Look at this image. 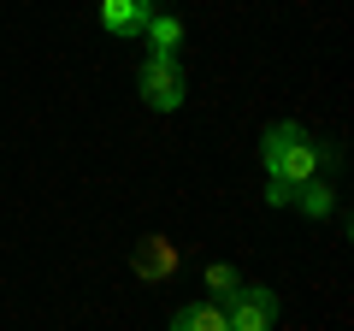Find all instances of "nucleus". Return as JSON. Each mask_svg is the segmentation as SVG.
I'll return each mask as SVG.
<instances>
[{
	"label": "nucleus",
	"instance_id": "nucleus-9",
	"mask_svg": "<svg viewBox=\"0 0 354 331\" xmlns=\"http://www.w3.org/2000/svg\"><path fill=\"white\" fill-rule=\"evenodd\" d=\"M236 267H225V260H213V267H207V296H230V290H236Z\"/></svg>",
	"mask_w": 354,
	"mask_h": 331
},
{
	"label": "nucleus",
	"instance_id": "nucleus-2",
	"mask_svg": "<svg viewBox=\"0 0 354 331\" xmlns=\"http://www.w3.org/2000/svg\"><path fill=\"white\" fill-rule=\"evenodd\" d=\"M136 89L153 113H177L183 107V65H177V53H148L136 71Z\"/></svg>",
	"mask_w": 354,
	"mask_h": 331
},
{
	"label": "nucleus",
	"instance_id": "nucleus-5",
	"mask_svg": "<svg viewBox=\"0 0 354 331\" xmlns=\"http://www.w3.org/2000/svg\"><path fill=\"white\" fill-rule=\"evenodd\" d=\"M148 0H101V30L106 36H142V24H148Z\"/></svg>",
	"mask_w": 354,
	"mask_h": 331
},
{
	"label": "nucleus",
	"instance_id": "nucleus-4",
	"mask_svg": "<svg viewBox=\"0 0 354 331\" xmlns=\"http://www.w3.org/2000/svg\"><path fill=\"white\" fill-rule=\"evenodd\" d=\"M130 267H136V278H142V284H160V278H171V272L183 267V255H177V242H171V237H160V231H153V237H142V242H136Z\"/></svg>",
	"mask_w": 354,
	"mask_h": 331
},
{
	"label": "nucleus",
	"instance_id": "nucleus-6",
	"mask_svg": "<svg viewBox=\"0 0 354 331\" xmlns=\"http://www.w3.org/2000/svg\"><path fill=\"white\" fill-rule=\"evenodd\" d=\"M165 331H230V319H225L218 302H189V307H177V314H171Z\"/></svg>",
	"mask_w": 354,
	"mask_h": 331
},
{
	"label": "nucleus",
	"instance_id": "nucleus-10",
	"mask_svg": "<svg viewBox=\"0 0 354 331\" xmlns=\"http://www.w3.org/2000/svg\"><path fill=\"white\" fill-rule=\"evenodd\" d=\"M266 202H272V207H295V190L278 184V178H266Z\"/></svg>",
	"mask_w": 354,
	"mask_h": 331
},
{
	"label": "nucleus",
	"instance_id": "nucleus-3",
	"mask_svg": "<svg viewBox=\"0 0 354 331\" xmlns=\"http://www.w3.org/2000/svg\"><path fill=\"white\" fill-rule=\"evenodd\" d=\"M283 314V302L272 296V284H236V290L225 296V319L230 331H272Z\"/></svg>",
	"mask_w": 354,
	"mask_h": 331
},
{
	"label": "nucleus",
	"instance_id": "nucleus-11",
	"mask_svg": "<svg viewBox=\"0 0 354 331\" xmlns=\"http://www.w3.org/2000/svg\"><path fill=\"white\" fill-rule=\"evenodd\" d=\"M148 6H160V0H148Z\"/></svg>",
	"mask_w": 354,
	"mask_h": 331
},
{
	"label": "nucleus",
	"instance_id": "nucleus-8",
	"mask_svg": "<svg viewBox=\"0 0 354 331\" xmlns=\"http://www.w3.org/2000/svg\"><path fill=\"white\" fill-rule=\"evenodd\" d=\"M295 207H301L307 219H330L337 213V190H330V184H301V190H295Z\"/></svg>",
	"mask_w": 354,
	"mask_h": 331
},
{
	"label": "nucleus",
	"instance_id": "nucleus-1",
	"mask_svg": "<svg viewBox=\"0 0 354 331\" xmlns=\"http://www.w3.org/2000/svg\"><path fill=\"white\" fill-rule=\"evenodd\" d=\"M260 166H266V178L301 190V184L319 178V142L307 136L295 118H283V125H272V130L260 136Z\"/></svg>",
	"mask_w": 354,
	"mask_h": 331
},
{
	"label": "nucleus",
	"instance_id": "nucleus-7",
	"mask_svg": "<svg viewBox=\"0 0 354 331\" xmlns=\"http://www.w3.org/2000/svg\"><path fill=\"white\" fill-rule=\"evenodd\" d=\"M142 36H148V53H177V48H183V18H171V12L153 6L148 24H142Z\"/></svg>",
	"mask_w": 354,
	"mask_h": 331
}]
</instances>
